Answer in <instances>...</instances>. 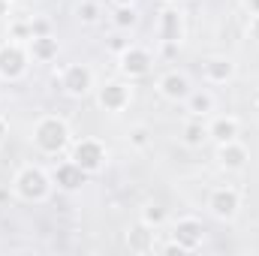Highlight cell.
I'll list each match as a JSON object with an SVG mask.
<instances>
[{
	"label": "cell",
	"mask_w": 259,
	"mask_h": 256,
	"mask_svg": "<svg viewBox=\"0 0 259 256\" xmlns=\"http://www.w3.org/2000/svg\"><path fill=\"white\" fill-rule=\"evenodd\" d=\"M33 145L42 154H49V157L61 154L66 145H69V127H66V121L58 118V115H42L33 124Z\"/></svg>",
	"instance_id": "6da1fadb"
},
{
	"label": "cell",
	"mask_w": 259,
	"mask_h": 256,
	"mask_svg": "<svg viewBox=\"0 0 259 256\" xmlns=\"http://www.w3.org/2000/svg\"><path fill=\"white\" fill-rule=\"evenodd\" d=\"M12 190L24 202H46L49 193H52V178L39 166H21L15 181H12Z\"/></svg>",
	"instance_id": "7a4b0ae2"
},
{
	"label": "cell",
	"mask_w": 259,
	"mask_h": 256,
	"mask_svg": "<svg viewBox=\"0 0 259 256\" xmlns=\"http://www.w3.org/2000/svg\"><path fill=\"white\" fill-rule=\"evenodd\" d=\"M27 66H30V52L21 46V42H3L0 46V78L6 81H18L27 75Z\"/></svg>",
	"instance_id": "3957f363"
},
{
	"label": "cell",
	"mask_w": 259,
	"mask_h": 256,
	"mask_svg": "<svg viewBox=\"0 0 259 256\" xmlns=\"http://www.w3.org/2000/svg\"><path fill=\"white\" fill-rule=\"evenodd\" d=\"M58 81H61V88H64L66 97L81 100V97H88V94L94 91V69L84 66V64H69V66L61 69Z\"/></svg>",
	"instance_id": "277c9868"
},
{
	"label": "cell",
	"mask_w": 259,
	"mask_h": 256,
	"mask_svg": "<svg viewBox=\"0 0 259 256\" xmlns=\"http://www.w3.org/2000/svg\"><path fill=\"white\" fill-rule=\"evenodd\" d=\"M106 145L100 142V139H81V142H75L72 145V163H78L88 175H94V172H100L103 166H106Z\"/></svg>",
	"instance_id": "5b68a950"
},
{
	"label": "cell",
	"mask_w": 259,
	"mask_h": 256,
	"mask_svg": "<svg viewBox=\"0 0 259 256\" xmlns=\"http://www.w3.org/2000/svg\"><path fill=\"white\" fill-rule=\"evenodd\" d=\"M172 241L181 247V253L199 250L202 241H205V226H202V220H196V217H181V220L172 226Z\"/></svg>",
	"instance_id": "8992f818"
},
{
	"label": "cell",
	"mask_w": 259,
	"mask_h": 256,
	"mask_svg": "<svg viewBox=\"0 0 259 256\" xmlns=\"http://www.w3.org/2000/svg\"><path fill=\"white\" fill-rule=\"evenodd\" d=\"M157 36L163 46H181L184 39V15L178 12L175 3H169L163 12H160V21H157Z\"/></svg>",
	"instance_id": "52a82bcc"
},
{
	"label": "cell",
	"mask_w": 259,
	"mask_h": 256,
	"mask_svg": "<svg viewBox=\"0 0 259 256\" xmlns=\"http://www.w3.org/2000/svg\"><path fill=\"white\" fill-rule=\"evenodd\" d=\"M97 100H100V106L106 109V112H124L130 106V100H133V91H130L127 81H118V78H112V81H106L100 91H97Z\"/></svg>",
	"instance_id": "ba28073f"
},
{
	"label": "cell",
	"mask_w": 259,
	"mask_h": 256,
	"mask_svg": "<svg viewBox=\"0 0 259 256\" xmlns=\"http://www.w3.org/2000/svg\"><path fill=\"white\" fill-rule=\"evenodd\" d=\"M208 208H211V214L217 220H232L238 214V208H241V193L235 187H217L208 196Z\"/></svg>",
	"instance_id": "9c48e42d"
},
{
	"label": "cell",
	"mask_w": 259,
	"mask_h": 256,
	"mask_svg": "<svg viewBox=\"0 0 259 256\" xmlns=\"http://www.w3.org/2000/svg\"><path fill=\"white\" fill-rule=\"evenodd\" d=\"M118 66H121V72H124L127 78H142V75L151 72L154 58H151L148 49H142V46H130L127 52L118 55Z\"/></svg>",
	"instance_id": "30bf717a"
},
{
	"label": "cell",
	"mask_w": 259,
	"mask_h": 256,
	"mask_svg": "<svg viewBox=\"0 0 259 256\" xmlns=\"http://www.w3.org/2000/svg\"><path fill=\"white\" fill-rule=\"evenodd\" d=\"M157 91H160V97L163 100H169V103H184L187 97H190V78L184 75V72H178V69H169L166 75H160V81H157Z\"/></svg>",
	"instance_id": "8fae6325"
},
{
	"label": "cell",
	"mask_w": 259,
	"mask_h": 256,
	"mask_svg": "<svg viewBox=\"0 0 259 256\" xmlns=\"http://www.w3.org/2000/svg\"><path fill=\"white\" fill-rule=\"evenodd\" d=\"M52 181L66 193H75L81 190L84 184H88V172L78 166V163H72V160H64V163H58L55 166V172H52Z\"/></svg>",
	"instance_id": "7c38bea8"
},
{
	"label": "cell",
	"mask_w": 259,
	"mask_h": 256,
	"mask_svg": "<svg viewBox=\"0 0 259 256\" xmlns=\"http://www.w3.org/2000/svg\"><path fill=\"white\" fill-rule=\"evenodd\" d=\"M154 238H157V232H154V226H148V223H133L127 229V235H124V241H127V247H130V253H139V256H145V253H154Z\"/></svg>",
	"instance_id": "4fadbf2b"
},
{
	"label": "cell",
	"mask_w": 259,
	"mask_h": 256,
	"mask_svg": "<svg viewBox=\"0 0 259 256\" xmlns=\"http://www.w3.org/2000/svg\"><path fill=\"white\" fill-rule=\"evenodd\" d=\"M247 160H250V154H247V148H244L238 139L217 145V163H220L226 172H241V169L247 166Z\"/></svg>",
	"instance_id": "5bb4252c"
},
{
	"label": "cell",
	"mask_w": 259,
	"mask_h": 256,
	"mask_svg": "<svg viewBox=\"0 0 259 256\" xmlns=\"http://www.w3.org/2000/svg\"><path fill=\"white\" fill-rule=\"evenodd\" d=\"M238 133H241V124H238V118H232V115H220V118H214V121L208 124V139H214L217 145L235 142Z\"/></svg>",
	"instance_id": "9a60e30c"
},
{
	"label": "cell",
	"mask_w": 259,
	"mask_h": 256,
	"mask_svg": "<svg viewBox=\"0 0 259 256\" xmlns=\"http://www.w3.org/2000/svg\"><path fill=\"white\" fill-rule=\"evenodd\" d=\"M202 72H205V78L211 81V84H226L232 75H235V64H232V58H208L205 64H202Z\"/></svg>",
	"instance_id": "2e32d148"
},
{
	"label": "cell",
	"mask_w": 259,
	"mask_h": 256,
	"mask_svg": "<svg viewBox=\"0 0 259 256\" xmlns=\"http://www.w3.org/2000/svg\"><path fill=\"white\" fill-rule=\"evenodd\" d=\"M27 52H30V58H33V61L49 64V61H55V58H58L61 46H58V39H55L52 33H42V36H33V39L27 42Z\"/></svg>",
	"instance_id": "e0dca14e"
},
{
	"label": "cell",
	"mask_w": 259,
	"mask_h": 256,
	"mask_svg": "<svg viewBox=\"0 0 259 256\" xmlns=\"http://www.w3.org/2000/svg\"><path fill=\"white\" fill-rule=\"evenodd\" d=\"M184 103H187V112L193 118H205L214 112V94L211 91H190V97Z\"/></svg>",
	"instance_id": "ac0fdd59"
},
{
	"label": "cell",
	"mask_w": 259,
	"mask_h": 256,
	"mask_svg": "<svg viewBox=\"0 0 259 256\" xmlns=\"http://www.w3.org/2000/svg\"><path fill=\"white\" fill-rule=\"evenodd\" d=\"M181 142L187 148H202L208 142V124H202V118H190L181 130Z\"/></svg>",
	"instance_id": "d6986e66"
},
{
	"label": "cell",
	"mask_w": 259,
	"mask_h": 256,
	"mask_svg": "<svg viewBox=\"0 0 259 256\" xmlns=\"http://www.w3.org/2000/svg\"><path fill=\"white\" fill-rule=\"evenodd\" d=\"M75 18L91 27V24H97V21L103 18V9H100L97 0H78V3H75Z\"/></svg>",
	"instance_id": "ffe728a7"
},
{
	"label": "cell",
	"mask_w": 259,
	"mask_h": 256,
	"mask_svg": "<svg viewBox=\"0 0 259 256\" xmlns=\"http://www.w3.org/2000/svg\"><path fill=\"white\" fill-rule=\"evenodd\" d=\"M112 21H115V27H118V30H130V27H136L139 12H136V6H115Z\"/></svg>",
	"instance_id": "44dd1931"
},
{
	"label": "cell",
	"mask_w": 259,
	"mask_h": 256,
	"mask_svg": "<svg viewBox=\"0 0 259 256\" xmlns=\"http://www.w3.org/2000/svg\"><path fill=\"white\" fill-rule=\"evenodd\" d=\"M127 142H130V148L145 151V148L151 145V127H148V124H136V127H130Z\"/></svg>",
	"instance_id": "7402d4cb"
},
{
	"label": "cell",
	"mask_w": 259,
	"mask_h": 256,
	"mask_svg": "<svg viewBox=\"0 0 259 256\" xmlns=\"http://www.w3.org/2000/svg\"><path fill=\"white\" fill-rule=\"evenodd\" d=\"M166 217H169V214H166V208L151 202V205H145V208H142V217H139V220L157 229V226H163V223H166Z\"/></svg>",
	"instance_id": "603a6c76"
},
{
	"label": "cell",
	"mask_w": 259,
	"mask_h": 256,
	"mask_svg": "<svg viewBox=\"0 0 259 256\" xmlns=\"http://www.w3.org/2000/svg\"><path fill=\"white\" fill-rule=\"evenodd\" d=\"M12 39L15 42H30L33 39V27H30V21H18V24H12Z\"/></svg>",
	"instance_id": "cb8c5ba5"
},
{
	"label": "cell",
	"mask_w": 259,
	"mask_h": 256,
	"mask_svg": "<svg viewBox=\"0 0 259 256\" xmlns=\"http://www.w3.org/2000/svg\"><path fill=\"white\" fill-rule=\"evenodd\" d=\"M130 46H133V42H130L124 33H115V36H109V52H112V55H121V52H127Z\"/></svg>",
	"instance_id": "d4e9b609"
},
{
	"label": "cell",
	"mask_w": 259,
	"mask_h": 256,
	"mask_svg": "<svg viewBox=\"0 0 259 256\" xmlns=\"http://www.w3.org/2000/svg\"><path fill=\"white\" fill-rule=\"evenodd\" d=\"M30 27H33V36H42V33H49V21H46V18H36V21H30Z\"/></svg>",
	"instance_id": "484cf974"
},
{
	"label": "cell",
	"mask_w": 259,
	"mask_h": 256,
	"mask_svg": "<svg viewBox=\"0 0 259 256\" xmlns=\"http://www.w3.org/2000/svg\"><path fill=\"white\" fill-rule=\"evenodd\" d=\"M250 36L259 42V15H253V18H250Z\"/></svg>",
	"instance_id": "4316f807"
},
{
	"label": "cell",
	"mask_w": 259,
	"mask_h": 256,
	"mask_svg": "<svg viewBox=\"0 0 259 256\" xmlns=\"http://www.w3.org/2000/svg\"><path fill=\"white\" fill-rule=\"evenodd\" d=\"M6 133H9V124H6V118L0 115V145H3V139H6Z\"/></svg>",
	"instance_id": "83f0119b"
},
{
	"label": "cell",
	"mask_w": 259,
	"mask_h": 256,
	"mask_svg": "<svg viewBox=\"0 0 259 256\" xmlns=\"http://www.w3.org/2000/svg\"><path fill=\"white\" fill-rule=\"evenodd\" d=\"M247 9H250V15H259V0H247Z\"/></svg>",
	"instance_id": "f1b7e54d"
},
{
	"label": "cell",
	"mask_w": 259,
	"mask_h": 256,
	"mask_svg": "<svg viewBox=\"0 0 259 256\" xmlns=\"http://www.w3.org/2000/svg\"><path fill=\"white\" fill-rule=\"evenodd\" d=\"M9 202V187H0V205Z\"/></svg>",
	"instance_id": "f546056e"
},
{
	"label": "cell",
	"mask_w": 259,
	"mask_h": 256,
	"mask_svg": "<svg viewBox=\"0 0 259 256\" xmlns=\"http://www.w3.org/2000/svg\"><path fill=\"white\" fill-rule=\"evenodd\" d=\"M6 12H9V0H0V18H3Z\"/></svg>",
	"instance_id": "4dcf8cb0"
},
{
	"label": "cell",
	"mask_w": 259,
	"mask_h": 256,
	"mask_svg": "<svg viewBox=\"0 0 259 256\" xmlns=\"http://www.w3.org/2000/svg\"><path fill=\"white\" fill-rule=\"evenodd\" d=\"M115 6H136V0H112Z\"/></svg>",
	"instance_id": "1f68e13d"
},
{
	"label": "cell",
	"mask_w": 259,
	"mask_h": 256,
	"mask_svg": "<svg viewBox=\"0 0 259 256\" xmlns=\"http://www.w3.org/2000/svg\"><path fill=\"white\" fill-rule=\"evenodd\" d=\"M166 3H175V6H178V3H184V0H166Z\"/></svg>",
	"instance_id": "d6a6232c"
},
{
	"label": "cell",
	"mask_w": 259,
	"mask_h": 256,
	"mask_svg": "<svg viewBox=\"0 0 259 256\" xmlns=\"http://www.w3.org/2000/svg\"><path fill=\"white\" fill-rule=\"evenodd\" d=\"M9 3H12V0H9Z\"/></svg>",
	"instance_id": "836d02e7"
}]
</instances>
